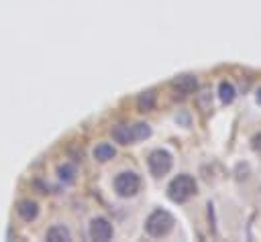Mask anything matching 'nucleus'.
Here are the masks:
<instances>
[{"label": "nucleus", "instance_id": "1", "mask_svg": "<svg viewBox=\"0 0 261 242\" xmlns=\"http://www.w3.org/2000/svg\"><path fill=\"white\" fill-rule=\"evenodd\" d=\"M113 140L119 144H133L137 140H145L151 136V126L147 122H137L133 126L129 124H117L113 128Z\"/></svg>", "mask_w": 261, "mask_h": 242}, {"label": "nucleus", "instance_id": "2", "mask_svg": "<svg viewBox=\"0 0 261 242\" xmlns=\"http://www.w3.org/2000/svg\"><path fill=\"white\" fill-rule=\"evenodd\" d=\"M196 189H198V185H196V179L192 177V175H178V177H174L172 179V183L168 185V198L172 200V202H176V204H184V202H188L192 196H196Z\"/></svg>", "mask_w": 261, "mask_h": 242}, {"label": "nucleus", "instance_id": "3", "mask_svg": "<svg viewBox=\"0 0 261 242\" xmlns=\"http://www.w3.org/2000/svg\"><path fill=\"white\" fill-rule=\"evenodd\" d=\"M174 224H176V220H174V216H172L170 212H166V210H155V212L145 220V232H147L149 236H153V238H162V236H166V234L172 232Z\"/></svg>", "mask_w": 261, "mask_h": 242}, {"label": "nucleus", "instance_id": "4", "mask_svg": "<svg viewBox=\"0 0 261 242\" xmlns=\"http://www.w3.org/2000/svg\"><path fill=\"white\" fill-rule=\"evenodd\" d=\"M141 189V177L135 171H123L115 177V191L121 198H133Z\"/></svg>", "mask_w": 261, "mask_h": 242}, {"label": "nucleus", "instance_id": "5", "mask_svg": "<svg viewBox=\"0 0 261 242\" xmlns=\"http://www.w3.org/2000/svg\"><path fill=\"white\" fill-rule=\"evenodd\" d=\"M147 165H149L151 175L164 177V175L170 173V169H172V165H174V157H172L168 151H164V149H155V151L149 153Z\"/></svg>", "mask_w": 261, "mask_h": 242}, {"label": "nucleus", "instance_id": "6", "mask_svg": "<svg viewBox=\"0 0 261 242\" xmlns=\"http://www.w3.org/2000/svg\"><path fill=\"white\" fill-rule=\"evenodd\" d=\"M198 90V79L196 75H190V73H184V75H178L172 79V92L176 98H188L190 94H194Z\"/></svg>", "mask_w": 261, "mask_h": 242}, {"label": "nucleus", "instance_id": "7", "mask_svg": "<svg viewBox=\"0 0 261 242\" xmlns=\"http://www.w3.org/2000/svg\"><path fill=\"white\" fill-rule=\"evenodd\" d=\"M90 238L96 240V242H109L115 234L113 230V224L107 220V218H94L90 222Z\"/></svg>", "mask_w": 261, "mask_h": 242}, {"label": "nucleus", "instance_id": "8", "mask_svg": "<svg viewBox=\"0 0 261 242\" xmlns=\"http://www.w3.org/2000/svg\"><path fill=\"white\" fill-rule=\"evenodd\" d=\"M17 214L23 222H35L39 216V204L33 200H21L17 204Z\"/></svg>", "mask_w": 261, "mask_h": 242}, {"label": "nucleus", "instance_id": "9", "mask_svg": "<svg viewBox=\"0 0 261 242\" xmlns=\"http://www.w3.org/2000/svg\"><path fill=\"white\" fill-rule=\"evenodd\" d=\"M94 159L98 161V163H107V161H111V159H115L117 157V149L113 147L111 142H100V144H96L94 147Z\"/></svg>", "mask_w": 261, "mask_h": 242}, {"label": "nucleus", "instance_id": "10", "mask_svg": "<svg viewBox=\"0 0 261 242\" xmlns=\"http://www.w3.org/2000/svg\"><path fill=\"white\" fill-rule=\"evenodd\" d=\"M155 104H158V92L155 90H147L143 94H139L137 98V108L141 112H151L155 108Z\"/></svg>", "mask_w": 261, "mask_h": 242}, {"label": "nucleus", "instance_id": "11", "mask_svg": "<svg viewBox=\"0 0 261 242\" xmlns=\"http://www.w3.org/2000/svg\"><path fill=\"white\" fill-rule=\"evenodd\" d=\"M45 238L49 242H68V240H72V234H70V230L64 224H56V226H51L47 230Z\"/></svg>", "mask_w": 261, "mask_h": 242}, {"label": "nucleus", "instance_id": "12", "mask_svg": "<svg viewBox=\"0 0 261 242\" xmlns=\"http://www.w3.org/2000/svg\"><path fill=\"white\" fill-rule=\"evenodd\" d=\"M219 96H221V102L223 104H231L235 100V96H237V90L231 82H221L219 86Z\"/></svg>", "mask_w": 261, "mask_h": 242}, {"label": "nucleus", "instance_id": "13", "mask_svg": "<svg viewBox=\"0 0 261 242\" xmlns=\"http://www.w3.org/2000/svg\"><path fill=\"white\" fill-rule=\"evenodd\" d=\"M58 175L64 183H74L76 181V167L72 163H64L58 167Z\"/></svg>", "mask_w": 261, "mask_h": 242}, {"label": "nucleus", "instance_id": "14", "mask_svg": "<svg viewBox=\"0 0 261 242\" xmlns=\"http://www.w3.org/2000/svg\"><path fill=\"white\" fill-rule=\"evenodd\" d=\"M198 106H200L204 112L211 110V106H213V94H211V90H204V92L198 96Z\"/></svg>", "mask_w": 261, "mask_h": 242}, {"label": "nucleus", "instance_id": "15", "mask_svg": "<svg viewBox=\"0 0 261 242\" xmlns=\"http://www.w3.org/2000/svg\"><path fill=\"white\" fill-rule=\"evenodd\" d=\"M253 149H255V151H261V134H257V136L253 138Z\"/></svg>", "mask_w": 261, "mask_h": 242}, {"label": "nucleus", "instance_id": "16", "mask_svg": "<svg viewBox=\"0 0 261 242\" xmlns=\"http://www.w3.org/2000/svg\"><path fill=\"white\" fill-rule=\"evenodd\" d=\"M255 98H257V104H261V88L257 90V96H255Z\"/></svg>", "mask_w": 261, "mask_h": 242}]
</instances>
